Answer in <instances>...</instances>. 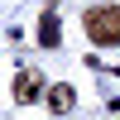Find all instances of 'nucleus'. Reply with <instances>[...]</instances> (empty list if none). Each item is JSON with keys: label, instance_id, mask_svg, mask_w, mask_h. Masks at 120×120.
<instances>
[{"label": "nucleus", "instance_id": "nucleus-4", "mask_svg": "<svg viewBox=\"0 0 120 120\" xmlns=\"http://www.w3.org/2000/svg\"><path fill=\"white\" fill-rule=\"evenodd\" d=\"M38 43L43 48H58L63 38H58V15L53 10H43V19H38Z\"/></svg>", "mask_w": 120, "mask_h": 120}, {"label": "nucleus", "instance_id": "nucleus-3", "mask_svg": "<svg viewBox=\"0 0 120 120\" xmlns=\"http://www.w3.org/2000/svg\"><path fill=\"white\" fill-rule=\"evenodd\" d=\"M48 106H53L58 115H63V111H72V106H77V91H72L67 82H58V86H48Z\"/></svg>", "mask_w": 120, "mask_h": 120}, {"label": "nucleus", "instance_id": "nucleus-1", "mask_svg": "<svg viewBox=\"0 0 120 120\" xmlns=\"http://www.w3.org/2000/svg\"><path fill=\"white\" fill-rule=\"evenodd\" d=\"M86 38L96 48H115L120 43V5H91L86 10Z\"/></svg>", "mask_w": 120, "mask_h": 120}, {"label": "nucleus", "instance_id": "nucleus-2", "mask_svg": "<svg viewBox=\"0 0 120 120\" xmlns=\"http://www.w3.org/2000/svg\"><path fill=\"white\" fill-rule=\"evenodd\" d=\"M48 86H43V72H38V67H19L15 72V101H38V96H43Z\"/></svg>", "mask_w": 120, "mask_h": 120}]
</instances>
